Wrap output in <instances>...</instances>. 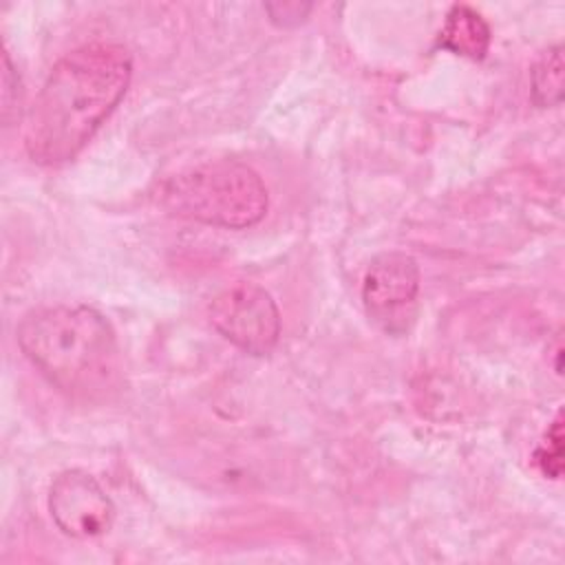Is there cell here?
Segmentation results:
<instances>
[{
  "mask_svg": "<svg viewBox=\"0 0 565 565\" xmlns=\"http://www.w3.org/2000/svg\"><path fill=\"white\" fill-rule=\"evenodd\" d=\"M161 203L181 218L243 230L256 225L267 214L269 194L254 168L218 159L172 174L161 185Z\"/></svg>",
  "mask_w": 565,
  "mask_h": 565,
  "instance_id": "obj_3",
  "label": "cell"
},
{
  "mask_svg": "<svg viewBox=\"0 0 565 565\" xmlns=\"http://www.w3.org/2000/svg\"><path fill=\"white\" fill-rule=\"evenodd\" d=\"M2 68H4V73H2V79H4V90H2V104H4V106H2V113H4V121H9V110L13 108V99H11V95L15 93V95L20 97V88L11 84V77H13V64H11V60H9L7 49H4V53H2Z\"/></svg>",
  "mask_w": 565,
  "mask_h": 565,
  "instance_id": "obj_10",
  "label": "cell"
},
{
  "mask_svg": "<svg viewBox=\"0 0 565 565\" xmlns=\"http://www.w3.org/2000/svg\"><path fill=\"white\" fill-rule=\"evenodd\" d=\"M419 294V265L404 252H384L375 256L362 278V300L375 320L386 327L402 318L415 305Z\"/></svg>",
  "mask_w": 565,
  "mask_h": 565,
  "instance_id": "obj_6",
  "label": "cell"
},
{
  "mask_svg": "<svg viewBox=\"0 0 565 565\" xmlns=\"http://www.w3.org/2000/svg\"><path fill=\"white\" fill-rule=\"evenodd\" d=\"M212 327L249 355H267L280 338V311L271 294L249 280H236L210 302Z\"/></svg>",
  "mask_w": 565,
  "mask_h": 565,
  "instance_id": "obj_4",
  "label": "cell"
},
{
  "mask_svg": "<svg viewBox=\"0 0 565 565\" xmlns=\"http://www.w3.org/2000/svg\"><path fill=\"white\" fill-rule=\"evenodd\" d=\"M49 512L55 525L73 539H97L115 521V505L86 470L60 472L49 488Z\"/></svg>",
  "mask_w": 565,
  "mask_h": 565,
  "instance_id": "obj_5",
  "label": "cell"
},
{
  "mask_svg": "<svg viewBox=\"0 0 565 565\" xmlns=\"http://www.w3.org/2000/svg\"><path fill=\"white\" fill-rule=\"evenodd\" d=\"M534 461L539 470L550 479H558L563 475V413L561 411L556 413L543 441L539 444L534 452Z\"/></svg>",
  "mask_w": 565,
  "mask_h": 565,
  "instance_id": "obj_9",
  "label": "cell"
},
{
  "mask_svg": "<svg viewBox=\"0 0 565 565\" xmlns=\"http://www.w3.org/2000/svg\"><path fill=\"white\" fill-rule=\"evenodd\" d=\"M490 24L477 9L468 4H452L437 35V46L468 60H483L490 49Z\"/></svg>",
  "mask_w": 565,
  "mask_h": 565,
  "instance_id": "obj_7",
  "label": "cell"
},
{
  "mask_svg": "<svg viewBox=\"0 0 565 565\" xmlns=\"http://www.w3.org/2000/svg\"><path fill=\"white\" fill-rule=\"evenodd\" d=\"M132 60L124 44L90 42L66 53L42 84L24 130L40 166L75 159L128 90Z\"/></svg>",
  "mask_w": 565,
  "mask_h": 565,
  "instance_id": "obj_1",
  "label": "cell"
},
{
  "mask_svg": "<svg viewBox=\"0 0 565 565\" xmlns=\"http://www.w3.org/2000/svg\"><path fill=\"white\" fill-rule=\"evenodd\" d=\"M563 46L556 44L547 49L530 71L532 99L536 106H556L563 99Z\"/></svg>",
  "mask_w": 565,
  "mask_h": 565,
  "instance_id": "obj_8",
  "label": "cell"
},
{
  "mask_svg": "<svg viewBox=\"0 0 565 565\" xmlns=\"http://www.w3.org/2000/svg\"><path fill=\"white\" fill-rule=\"evenodd\" d=\"M26 360L64 395L106 399L121 384V355L110 322L88 305L29 311L18 324Z\"/></svg>",
  "mask_w": 565,
  "mask_h": 565,
  "instance_id": "obj_2",
  "label": "cell"
}]
</instances>
